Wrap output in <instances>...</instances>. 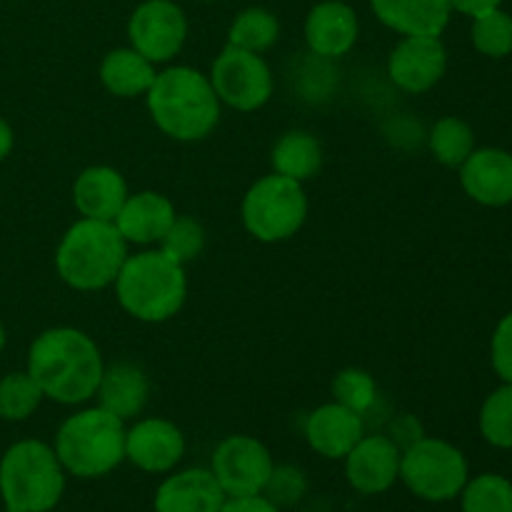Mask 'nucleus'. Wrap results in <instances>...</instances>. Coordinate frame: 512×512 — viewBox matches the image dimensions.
Wrapping results in <instances>:
<instances>
[{
	"mask_svg": "<svg viewBox=\"0 0 512 512\" xmlns=\"http://www.w3.org/2000/svg\"><path fill=\"white\" fill-rule=\"evenodd\" d=\"M25 370L58 405H83L95 398L103 378V355L88 333L70 325L48 328L28 348Z\"/></svg>",
	"mask_w": 512,
	"mask_h": 512,
	"instance_id": "f257e3e1",
	"label": "nucleus"
},
{
	"mask_svg": "<svg viewBox=\"0 0 512 512\" xmlns=\"http://www.w3.org/2000/svg\"><path fill=\"white\" fill-rule=\"evenodd\" d=\"M145 105L155 128L178 143H198L213 135L223 110L208 73L190 65L158 70Z\"/></svg>",
	"mask_w": 512,
	"mask_h": 512,
	"instance_id": "f03ea898",
	"label": "nucleus"
},
{
	"mask_svg": "<svg viewBox=\"0 0 512 512\" xmlns=\"http://www.w3.org/2000/svg\"><path fill=\"white\" fill-rule=\"evenodd\" d=\"M113 288L118 305L130 318L158 325L183 310L188 273L160 248H143L125 258Z\"/></svg>",
	"mask_w": 512,
	"mask_h": 512,
	"instance_id": "7ed1b4c3",
	"label": "nucleus"
},
{
	"mask_svg": "<svg viewBox=\"0 0 512 512\" xmlns=\"http://www.w3.org/2000/svg\"><path fill=\"white\" fill-rule=\"evenodd\" d=\"M128 248L115 223L80 218L70 225L55 248V270L68 288L95 293L115 283Z\"/></svg>",
	"mask_w": 512,
	"mask_h": 512,
	"instance_id": "20e7f679",
	"label": "nucleus"
},
{
	"mask_svg": "<svg viewBox=\"0 0 512 512\" xmlns=\"http://www.w3.org/2000/svg\"><path fill=\"white\" fill-rule=\"evenodd\" d=\"M125 423L100 405L75 410L55 433L53 450L68 475L93 480L125 460Z\"/></svg>",
	"mask_w": 512,
	"mask_h": 512,
	"instance_id": "39448f33",
	"label": "nucleus"
},
{
	"mask_svg": "<svg viewBox=\"0 0 512 512\" xmlns=\"http://www.w3.org/2000/svg\"><path fill=\"white\" fill-rule=\"evenodd\" d=\"M65 493V470L53 445L18 440L0 458V500L5 512H48Z\"/></svg>",
	"mask_w": 512,
	"mask_h": 512,
	"instance_id": "423d86ee",
	"label": "nucleus"
},
{
	"mask_svg": "<svg viewBox=\"0 0 512 512\" xmlns=\"http://www.w3.org/2000/svg\"><path fill=\"white\" fill-rule=\"evenodd\" d=\"M308 195L303 183L270 173L255 180L243 195L240 218L258 243H283L295 238L308 220Z\"/></svg>",
	"mask_w": 512,
	"mask_h": 512,
	"instance_id": "0eeeda50",
	"label": "nucleus"
},
{
	"mask_svg": "<svg viewBox=\"0 0 512 512\" xmlns=\"http://www.w3.org/2000/svg\"><path fill=\"white\" fill-rule=\"evenodd\" d=\"M400 480L405 488L428 503H448L463 493L470 480L463 450L440 438H418L400 455Z\"/></svg>",
	"mask_w": 512,
	"mask_h": 512,
	"instance_id": "6e6552de",
	"label": "nucleus"
},
{
	"mask_svg": "<svg viewBox=\"0 0 512 512\" xmlns=\"http://www.w3.org/2000/svg\"><path fill=\"white\" fill-rule=\"evenodd\" d=\"M220 105L238 110V113H255L270 103L275 90V78L270 65L260 53L240 50L235 45H225L215 55L208 73Z\"/></svg>",
	"mask_w": 512,
	"mask_h": 512,
	"instance_id": "1a4fd4ad",
	"label": "nucleus"
},
{
	"mask_svg": "<svg viewBox=\"0 0 512 512\" xmlns=\"http://www.w3.org/2000/svg\"><path fill=\"white\" fill-rule=\"evenodd\" d=\"M188 30V15L175 0H143L128 18V43L153 65H165L185 48Z\"/></svg>",
	"mask_w": 512,
	"mask_h": 512,
	"instance_id": "9d476101",
	"label": "nucleus"
},
{
	"mask_svg": "<svg viewBox=\"0 0 512 512\" xmlns=\"http://www.w3.org/2000/svg\"><path fill=\"white\" fill-rule=\"evenodd\" d=\"M273 470V455L253 435H228L220 440L210 460V473L228 498L263 495Z\"/></svg>",
	"mask_w": 512,
	"mask_h": 512,
	"instance_id": "9b49d317",
	"label": "nucleus"
},
{
	"mask_svg": "<svg viewBox=\"0 0 512 512\" xmlns=\"http://www.w3.org/2000/svg\"><path fill=\"white\" fill-rule=\"evenodd\" d=\"M448 70V50L438 35H405L388 55V78L403 93L433 90Z\"/></svg>",
	"mask_w": 512,
	"mask_h": 512,
	"instance_id": "f8f14e48",
	"label": "nucleus"
},
{
	"mask_svg": "<svg viewBox=\"0 0 512 512\" xmlns=\"http://www.w3.org/2000/svg\"><path fill=\"white\" fill-rule=\"evenodd\" d=\"M185 455V435L165 418L135 420L125 430V460L150 475L170 473Z\"/></svg>",
	"mask_w": 512,
	"mask_h": 512,
	"instance_id": "ddd939ff",
	"label": "nucleus"
},
{
	"mask_svg": "<svg viewBox=\"0 0 512 512\" xmlns=\"http://www.w3.org/2000/svg\"><path fill=\"white\" fill-rule=\"evenodd\" d=\"M403 448L390 435H363L345 455V478L363 495L388 493L400 480Z\"/></svg>",
	"mask_w": 512,
	"mask_h": 512,
	"instance_id": "4468645a",
	"label": "nucleus"
},
{
	"mask_svg": "<svg viewBox=\"0 0 512 512\" xmlns=\"http://www.w3.org/2000/svg\"><path fill=\"white\" fill-rule=\"evenodd\" d=\"M305 45L323 60L345 58L360 38V18L345 0H320L305 15Z\"/></svg>",
	"mask_w": 512,
	"mask_h": 512,
	"instance_id": "2eb2a0df",
	"label": "nucleus"
},
{
	"mask_svg": "<svg viewBox=\"0 0 512 512\" xmlns=\"http://www.w3.org/2000/svg\"><path fill=\"white\" fill-rule=\"evenodd\" d=\"M465 195L485 208L512 203V153L505 148H475L460 165Z\"/></svg>",
	"mask_w": 512,
	"mask_h": 512,
	"instance_id": "dca6fc26",
	"label": "nucleus"
},
{
	"mask_svg": "<svg viewBox=\"0 0 512 512\" xmlns=\"http://www.w3.org/2000/svg\"><path fill=\"white\" fill-rule=\"evenodd\" d=\"M175 215L178 210L168 195L158 193V190H138L125 198L113 223L128 245L158 248V243L173 225Z\"/></svg>",
	"mask_w": 512,
	"mask_h": 512,
	"instance_id": "f3484780",
	"label": "nucleus"
},
{
	"mask_svg": "<svg viewBox=\"0 0 512 512\" xmlns=\"http://www.w3.org/2000/svg\"><path fill=\"white\" fill-rule=\"evenodd\" d=\"M365 435L363 413L340 403H325L305 420V440L310 450L325 460H343Z\"/></svg>",
	"mask_w": 512,
	"mask_h": 512,
	"instance_id": "a211bd4d",
	"label": "nucleus"
},
{
	"mask_svg": "<svg viewBox=\"0 0 512 512\" xmlns=\"http://www.w3.org/2000/svg\"><path fill=\"white\" fill-rule=\"evenodd\" d=\"M228 495L205 468L180 470L155 490V512H220Z\"/></svg>",
	"mask_w": 512,
	"mask_h": 512,
	"instance_id": "6ab92c4d",
	"label": "nucleus"
},
{
	"mask_svg": "<svg viewBox=\"0 0 512 512\" xmlns=\"http://www.w3.org/2000/svg\"><path fill=\"white\" fill-rule=\"evenodd\" d=\"M130 195L123 173L110 165H88L75 175L73 205L80 218L113 223Z\"/></svg>",
	"mask_w": 512,
	"mask_h": 512,
	"instance_id": "aec40b11",
	"label": "nucleus"
},
{
	"mask_svg": "<svg viewBox=\"0 0 512 512\" xmlns=\"http://www.w3.org/2000/svg\"><path fill=\"white\" fill-rule=\"evenodd\" d=\"M370 10L388 30L405 35H443L453 18L450 0H370Z\"/></svg>",
	"mask_w": 512,
	"mask_h": 512,
	"instance_id": "412c9836",
	"label": "nucleus"
},
{
	"mask_svg": "<svg viewBox=\"0 0 512 512\" xmlns=\"http://www.w3.org/2000/svg\"><path fill=\"white\" fill-rule=\"evenodd\" d=\"M98 405L120 418L123 423L135 420L150 400V380L140 365L113 363L105 365L98 385Z\"/></svg>",
	"mask_w": 512,
	"mask_h": 512,
	"instance_id": "4be33fe9",
	"label": "nucleus"
},
{
	"mask_svg": "<svg viewBox=\"0 0 512 512\" xmlns=\"http://www.w3.org/2000/svg\"><path fill=\"white\" fill-rule=\"evenodd\" d=\"M98 75L100 83H103V88L110 95L133 100L145 98L158 70H155V65L145 55H140L138 50L125 45V48H115L110 53H105V58L100 60Z\"/></svg>",
	"mask_w": 512,
	"mask_h": 512,
	"instance_id": "5701e85b",
	"label": "nucleus"
},
{
	"mask_svg": "<svg viewBox=\"0 0 512 512\" xmlns=\"http://www.w3.org/2000/svg\"><path fill=\"white\" fill-rule=\"evenodd\" d=\"M273 173L290 180H313L323 168V145L308 130H288L278 138L270 153Z\"/></svg>",
	"mask_w": 512,
	"mask_h": 512,
	"instance_id": "b1692460",
	"label": "nucleus"
},
{
	"mask_svg": "<svg viewBox=\"0 0 512 512\" xmlns=\"http://www.w3.org/2000/svg\"><path fill=\"white\" fill-rule=\"evenodd\" d=\"M280 38V20L265 5H248L240 10L228 28V45H235L240 50L260 53L273 48Z\"/></svg>",
	"mask_w": 512,
	"mask_h": 512,
	"instance_id": "393cba45",
	"label": "nucleus"
},
{
	"mask_svg": "<svg viewBox=\"0 0 512 512\" xmlns=\"http://www.w3.org/2000/svg\"><path fill=\"white\" fill-rule=\"evenodd\" d=\"M428 148L440 165L458 170L475 150V133L463 118L445 115L430 128Z\"/></svg>",
	"mask_w": 512,
	"mask_h": 512,
	"instance_id": "a878e982",
	"label": "nucleus"
},
{
	"mask_svg": "<svg viewBox=\"0 0 512 512\" xmlns=\"http://www.w3.org/2000/svg\"><path fill=\"white\" fill-rule=\"evenodd\" d=\"M43 400V390L30 378L28 370H15L0 380V420L23 423L38 413Z\"/></svg>",
	"mask_w": 512,
	"mask_h": 512,
	"instance_id": "bb28decb",
	"label": "nucleus"
},
{
	"mask_svg": "<svg viewBox=\"0 0 512 512\" xmlns=\"http://www.w3.org/2000/svg\"><path fill=\"white\" fill-rule=\"evenodd\" d=\"M470 38H473L475 50L485 58H508L512 53V15L503 8H493L475 15Z\"/></svg>",
	"mask_w": 512,
	"mask_h": 512,
	"instance_id": "cd10ccee",
	"label": "nucleus"
},
{
	"mask_svg": "<svg viewBox=\"0 0 512 512\" xmlns=\"http://www.w3.org/2000/svg\"><path fill=\"white\" fill-rule=\"evenodd\" d=\"M480 435L493 448L512 450V383H503L480 408Z\"/></svg>",
	"mask_w": 512,
	"mask_h": 512,
	"instance_id": "c85d7f7f",
	"label": "nucleus"
},
{
	"mask_svg": "<svg viewBox=\"0 0 512 512\" xmlns=\"http://www.w3.org/2000/svg\"><path fill=\"white\" fill-rule=\"evenodd\" d=\"M460 505L463 512H512V483L495 473L478 475L465 483Z\"/></svg>",
	"mask_w": 512,
	"mask_h": 512,
	"instance_id": "c756f323",
	"label": "nucleus"
},
{
	"mask_svg": "<svg viewBox=\"0 0 512 512\" xmlns=\"http://www.w3.org/2000/svg\"><path fill=\"white\" fill-rule=\"evenodd\" d=\"M158 248L163 250L168 258H173L175 263L188 265L193 260H198L205 250V228L190 215H175L173 225L165 233V238L160 240Z\"/></svg>",
	"mask_w": 512,
	"mask_h": 512,
	"instance_id": "7c9ffc66",
	"label": "nucleus"
},
{
	"mask_svg": "<svg viewBox=\"0 0 512 512\" xmlns=\"http://www.w3.org/2000/svg\"><path fill=\"white\" fill-rule=\"evenodd\" d=\"M333 398L335 403L345 405L355 413H365V410L373 408L375 398H378V385H375V378L368 370L345 368L335 375Z\"/></svg>",
	"mask_w": 512,
	"mask_h": 512,
	"instance_id": "2f4dec72",
	"label": "nucleus"
},
{
	"mask_svg": "<svg viewBox=\"0 0 512 512\" xmlns=\"http://www.w3.org/2000/svg\"><path fill=\"white\" fill-rule=\"evenodd\" d=\"M305 493V478L300 470L295 468H278L275 465L273 475H270V483L265 488V498L273 505H293L295 500H300V495Z\"/></svg>",
	"mask_w": 512,
	"mask_h": 512,
	"instance_id": "473e14b6",
	"label": "nucleus"
},
{
	"mask_svg": "<svg viewBox=\"0 0 512 512\" xmlns=\"http://www.w3.org/2000/svg\"><path fill=\"white\" fill-rule=\"evenodd\" d=\"M490 363L503 383H512V310L495 325L493 340H490Z\"/></svg>",
	"mask_w": 512,
	"mask_h": 512,
	"instance_id": "72a5a7b5",
	"label": "nucleus"
},
{
	"mask_svg": "<svg viewBox=\"0 0 512 512\" xmlns=\"http://www.w3.org/2000/svg\"><path fill=\"white\" fill-rule=\"evenodd\" d=\"M220 512H280L278 505L270 503L265 495H245V498H228Z\"/></svg>",
	"mask_w": 512,
	"mask_h": 512,
	"instance_id": "f704fd0d",
	"label": "nucleus"
},
{
	"mask_svg": "<svg viewBox=\"0 0 512 512\" xmlns=\"http://www.w3.org/2000/svg\"><path fill=\"white\" fill-rule=\"evenodd\" d=\"M450 5H453V13L475 18V15L485 13V10L500 8V5H503V0H450Z\"/></svg>",
	"mask_w": 512,
	"mask_h": 512,
	"instance_id": "c9c22d12",
	"label": "nucleus"
},
{
	"mask_svg": "<svg viewBox=\"0 0 512 512\" xmlns=\"http://www.w3.org/2000/svg\"><path fill=\"white\" fill-rule=\"evenodd\" d=\"M15 148V133L10 128V123L5 118H0V163L8 160V155L13 153Z\"/></svg>",
	"mask_w": 512,
	"mask_h": 512,
	"instance_id": "e433bc0d",
	"label": "nucleus"
},
{
	"mask_svg": "<svg viewBox=\"0 0 512 512\" xmlns=\"http://www.w3.org/2000/svg\"><path fill=\"white\" fill-rule=\"evenodd\" d=\"M5 345H8V333H5V325L0 323V355H3Z\"/></svg>",
	"mask_w": 512,
	"mask_h": 512,
	"instance_id": "4c0bfd02",
	"label": "nucleus"
},
{
	"mask_svg": "<svg viewBox=\"0 0 512 512\" xmlns=\"http://www.w3.org/2000/svg\"><path fill=\"white\" fill-rule=\"evenodd\" d=\"M200 3H218V0H200Z\"/></svg>",
	"mask_w": 512,
	"mask_h": 512,
	"instance_id": "58836bf2",
	"label": "nucleus"
},
{
	"mask_svg": "<svg viewBox=\"0 0 512 512\" xmlns=\"http://www.w3.org/2000/svg\"><path fill=\"white\" fill-rule=\"evenodd\" d=\"M510 258H512V255H510Z\"/></svg>",
	"mask_w": 512,
	"mask_h": 512,
	"instance_id": "ea45409f",
	"label": "nucleus"
}]
</instances>
